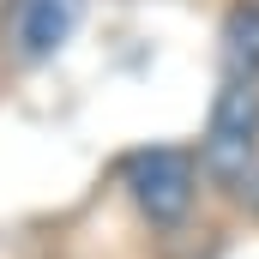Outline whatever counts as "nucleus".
I'll return each instance as SVG.
<instances>
[{
	"mask_svg": "<svg viewBox=\"0 0 259 259\" xmlns=\"http://www.w3.org/2000/svg\"><path fill=\"white\" fill-rule=\"evenodd\" d=\"M259 169V84L253 78H229L211 103V121L199 139V175L241 193L247 175Z\"/></svg>",
	"mask_w": 259,
	"mask_h": 259,
	"instance_id": "1",
	"label": "nucleus"
},
{
	"mask_svg": "<svg viewBox=\"0 0 259 259\" xmlns=\"http://www.w3.org/2000/svg\"><path fill=\"white\" fill-rule=\"evenodd\" d=\"M127 199L139 205V217L151 229H175L187 223L199 199V157L181 145H151L127 157Z\"/></svg>",
	"mask_w": 259,
	"mask_h": 259,
	"instance_id": "2",
	"label": "nucleus"
},
{
	"mask_svg": "<svg viewBox=\"0 0 259 259\" xmlns=\"http://www.w3.org/2000/svg\"><path fill=\"white\" fill-rule=\"evenodd\" d=\"M84 18V0H12L6 12V55L18 66H36L61 55Z\"/></svg>",
	"mask_w": 259,
	"mask_h": 259,
	"instance_id": "3",
	"label": "nucleus"
},
{
	"mask_svg": "<svg viewBox=\"0 0 259 259\" xmlns=\"http://www.w3.org/2000/svg\"><path fill=\"white\" fill-rule=\"evenodd\" d=\"M223 61H229V78L259 84V0H235L223 12Z\"/></svg>",
	"mask_w": 259,
	"mask_h": 259,
	"instance_id": "4",
	"label": "nucleus"
},
{
	"mask_svg": "<svg viewBox=\"0 0 259 259\" xmlns=\"http://www.w3.org/2000/svg\"><path fill=\"white\" fill-rule=\"evenodd\" d=\"M241 199H247V205H253V211H259V169H253V175H247V187H241Z\"/></svg>",
	"mask_w": 259,
	"mask_h": 259,
	"instance_id": "5",
	"label": "nucleus"
}]
</instances>
